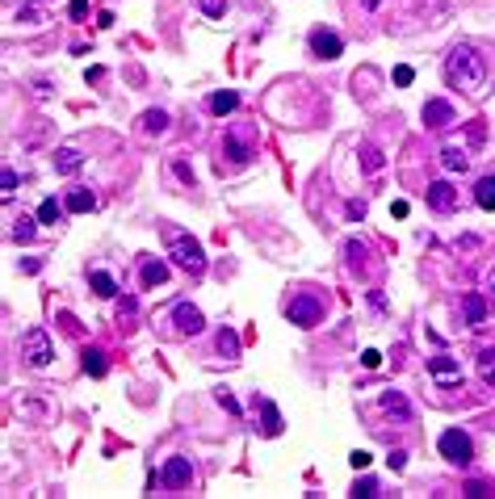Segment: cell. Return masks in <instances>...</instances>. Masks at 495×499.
Segmentation results:
<instances>
[{
    "mask_svg": "<svg viewBox=\"0 0 495 499\" xmlns=\"http://www.w3.org/2000/svg\"><path fill=\"white\" fill-rule=\"evenodd\" d=\"M445 80L462 92H483V84H487V63H483V55H479L474 46L457 43L450 55H445Z\"/></svg>",
    "mask_w": 495,
    "mask_h": 499,
    "instance_id": "6da1fadb",
    "label": "cell"
},
{
    "mask_svg": "<svg viewBox=\"0 0 495 499\" xmlns=\"http://www.w3.org/2000/svg\"><path fill=\"white\" fill-rule=\"evenodd\" d=\"M168 256L177 261L185 273H206V256H202V243L193 239V235H185V231H168Z\"/></svg>",
    "mask_w": 495,
    "mask_h": 499,
    "instance_id": "7a4b0ae2",
    "label": "cell"
},
{
    "mask_svg": "<svg viewBox=\"0 0 495 499\" xmlns=\"http://www.w3.org/2000/svg\"><path fill=\"white\" fill-rule=\"evenodd\" d=\"M21 357L30 369H46L50 357H55V344H50V336H46L43 327H30L26 336H21Z\"/></svg>",
    "mask_w": 495,
    "mask_h": 499,
    "instance_id": "3957f363",
    "label": "cell"
},
{
    "mask_svg": "<svg viewBox=\"0 0 495 499\" xmlns=\"http://www.w3.org/2000/svg\"><path fill=\"white\" fill-rule=\"evenodd\" d=\"M437 449H441V457H445V461H453V466H470V457H474V445H470V437H466L462 428L441 432Z\"/></svg>",
    "mask_w": 495,
    "mask_h": 499,
    "instance_id": "277c9868",
    "label": "cell"
},
{
    "mask_svg": "<svg viewBox=\"0 0 495 499\" xmlns=\"http://www.w3.org/2000/svg\"><path fill=\"white\" fill-rule=\"evenodd\" d=\"M319 319H323V298L307 294V290L290 298V323H298V327H315Z\"/></svg>",
    "mask_w": 495,
    "mask_h": 499,
    "instance_id": "5b68a950",
    "label": "cell"
},
{
    "mask_svg": "<svg viewBox=\"0 0 495 499\" xmlns=\"http://www.w3.org/2000/svg\"><path fill=\"white\" fill-rule=\"evenodd\" d=\"M424 126L428 131H445V126H453L457 122V114H453V105L450 101H441V97H433V101H424Z\"/></svg>",
    "mask_w": 495,
    "mask_h": 499,
    "instance_id": "8992f818",
    "label": "cell"
},
{
    "mask_svg": "<svg viewBox=\"0 0 495 499\" xmlns=\"http://www.w3.org/2000/svg\"><path fill=\"white\" fill-rule=\"evenodd\" d=\"M311 55H315V59H340V55H344L340 34H332V30H311Z\"/></svg>",
    "mask_w": 495,
    "mask_h": 499,
    "instance_id": "52a82bcc",
    "label": "cell"
},
{
    "mask_svg": "<svg viewBox=\"0 0 495 499\" xmlns=\"http://www.w3.org/2000/svg\"><path fill=\"white\" fill-rule=\"evenodd\" d=\"M428 206H433V210H441V214L457 210V189H453L450 181H433V185H428Z\"/></svg>",
    "mask_w": 495,
    "mask_h": 499,
    "instance_id": "ba28073f",
    "label": "cell"
},
{
    "mask_svg": "<svg viewBox=\"0 0 495 499\" xmlns=\"http://www.w3.org/2000/svg\"><path fill=\"white\" fill-rule=\"evenodd\" d=\"M173 319H177V331H185V336H197V331L206 327V319H202V311H197L193 302H177Z\"/></svg>",
    "mask_w": 495,
    "mask_h": 499,
    "instance_id": "9c48e42d",
    "label": "cell"
},
{
    "mask_svg": "<svg viewBox=\"0 0 495 499\" xmlns=\"http://www.w3.org/2000/svg\"><path fill=\"white\" fill-rule=\"evenodd\" d=\"M189 478H193V466H189V457H168V466H164V487H189Z\"/></svg>",
    "mask_w": 495,
    "mask_h": 499,
    "instance_id": "30bf717a",
    "label": "cell"
},
{
    "mask_svg": "<svg viewBox=\"0 0 495 499\" xmlns=\"http://www.w3.org/2000/svg\"><path fill=\"white\" fill-rule=\"evenodd\" d=\"M428 369H433V378H437V382H445V386H457V382H462V369H457L453 357H433Z\"/></svg>",
    "mask_w": 495,
    "mask_h": 499,
    "instance_id": "8fae6325",
    "label": "cell"
},
{
    "mask_svg": "<svg viewBox=\"0 0 495 499\" xmlns=\"http://www.w3.org/2000/svg\"><path fill=\"white\" fill-rule=\"evenodd\" d=\"M462 315H466L470 327H483V323H487V302H483V294H466V298H462Z\"/></svg>",
    "mask_w": 495,
    "mask_h": 499,
    "instance_id": "7c38bea8",
    "label": "cell"
},
{
    "mask_svg": "<svg viewBox=\"0 0 495 499\" xmlns=\"http://www.w3.org/2000/svg\"><path fill=\"white\" fill-rule=\"evenodd\" d=\"M80 164H85V155H80L76 147H59V151H55V172L72 177V172H80Z\"/></svg>",
    "mask_w": 495,
    "mask_h": 499,
    "instance_id": "4fadbf2b",
    "label": "cell"
},
{
    "mask_svg": "<svg viewBox=\"0 0 495 499\" xmlns=\"http://www.w3.org/2000/svg\"><path fill=\"white\" fill-rule=\"evenodd\" d=\"M138 277H143L147 290H151V285H164V281H168V265H164V261H143V265H138Z\"/></svg>",
    "mask_w": 495,
    "mask_h": 499,
    "instance_id": "5bb4252c",
    "label": "cell"
},
{
    "mask_svg": "<svg viewBox=\"0 0 495 499\" xmlns=\"http://www.w3.org/2000/svg\"><path fill=\"white\" fill-rule=\"evenodd\" d=\"M72 214H89L92 206H97V197H92V189H72L67 193V202H63Z\"/></svg>",
    "mask_w": 495,
    "mask_h": 499,
    "instance_id": "9a60e30c",
    "label": "cell"
},
{
    "mask_svg": "<svg viewBox=\"0 0 495 499\" xmlns=\"http://www.w3.org/2000/svg\"><path fill=\"white\" fill-rule=\"evenodd\" d=\"M80 365H85V373H89V378H105V369H109V361H105V353H101V349H85Z\"/></svg>",
    "mask_w": 495,
    "mask_h": 499,
    "instance_id": "2e32d148",
    "label": "cell"
},
{
    "mask_svg": "<svg viewBox=\"0 0 495 499\" xmlns=\"http://www.w3.org/2000/svg\"><path fill=\"white\" fill-rule=\"evenodd\" d=\"M223 151H227V160H235V164H248V160H252V147H248V143H239L235 135L223 138Z\"/></svg>",
    "mask_w": 495,
    "mask_h": 499,
    "instance_id": "e0dca14e",
    "label": "cell"
},
{
    "mask_svg": "<svg viewBox=\"0 0 495 499\" xmlns=\"http://www.w3.org/2000/svg\"><path fill=\"white\" fill-rule=\"evenodd\" d=\"M261 420H265V437H281V411H277V403H261Z\"/></svg>",
    "mask_w": 495,
    "mask_h": 499,
    "instance_id": "ac0fdd59",
    "label": "cell"
},
{
    "mask_svg": "<svg viewBox=\"0 0 495 499\" xmlns=\"http://www.w3.org/2000/svg\"><path fill=\"white\" fill-rule=\"evenodd\" d=\"M214 344H219V357H227V361H235V357H239V336H235L231 327L219 331V340H214Z\"/></svg>",
    "mask_w": 495,
    "mask_h": 499,
    "instance_id": "d6986e66",
    "label": "cell"
},
{
    "mask_svg": "<svg viewBox=\"0 0 495 499\" xmlns=\"http://www.w3.org/2000/svg\"><path fill=\"white\" fill-rule=\"evenodd\" d=\"M206 105H210V114H219V118H223V114H231V109L239 105V92H214Z\"/></svg>",
    "mask_w": 495,
    "mask_h": 499,
    "instance_id": "ffe728a7",
    "label": "cell"
},
{
    "mask_svg": "<svg viewBox=\"0 0 495 499\" xmlns=\"http://www.w3.org/2000/svg\"><path fill=\"white\" fill-rule=\"evenodd\" d=\"M474 202L483 210H495V177H483V181L474 185Z\"/></svg>",
    "mask_w": 495,
    "mask_h": 499,
    "instance_id": "44dd1931",
    "label": "cell"
},
{
    "mask_svg": "<svg viewBox=\"0 0 495 499\" xmlns=\"http://www.w3.org/2000/svg\"><path fill=\"white\" fill-rule=\"evenodd\" d=\"M143 131H147V135H164V131H168V114H164V109H147V114H143Z\"/></svg>",
    "mask_w": 495,
    "mask_h": 499,
    "instance_id": "7402d4cb",
    "label": "cell"
},
{
    "mask_svg": "<svg viewBox=\"0 0 495 499\" xmlns=\"http://www.w3.org/2000/svg\"><path fill=\"white\" fill-rule=\"evenodd\" d=\"M382 407L391 411V415H403V420L411 415V403H407L399 390H386V395H382Z\"/></svg>",
    "mask_w": 495,
    "mask_h": 499,
    "instance_id": "603a6c76",
    "label": "cell"
},
{
    "mask_svg": "<svg viewBox=\"0 0 495 499\" xmlns=\"http://www.w3.org/2000/svg\"><path fill=\"white\" fill-rule=\"evenodd\" d=\"M63 210H67V206H59L55 197H46L43 206H38V223H46V227H55V223L63 219Z\"/></svg>",
    "mask_w": 495,
    "mask_h": 499,
    "instance_id": "cb8c5ba5",
    "label": "cell"
},
{
    "mask_svg": "<svg viewBox=\"0 0 495 499\" xmlns=\"http://www.w3.org/2000/svg\"><path fill=\"white\" fill-rule=\"evenodd\" d=\"M89 281H92V290H97L101 298H114V294H118V285H114V277H109V273H105V269H97V273H92V277H89Z\"/></svg>",
    "mask_w": 495,
    "mask_h": 499,
    "instance_id": "d4e9b609",
    "label": "cell"
},
{
    "mask_svg": "<svg viewBox=\"0 0 495 499\" xmlns=\"http://www.w3.org/2000/svg\"><path fill=\"white\" fill-rule=\"evenodd\" d=\"M361 168H365V172H378V168H382V151H378L374 143L361 147Z\"/></svg>",
    "mask_w": 495,
    "mask_h": 499,
    "instance_id": "484cf974",
    "label": "cell"
},
{
    "mask_svg": "<svg viewBox=\"0 0 495 499\" xmlns=\"http://www.w3.org/2000/svg\"><path fill=\"white\" fill-rule=\"evenodd\" d=\"M34 223H38V219H26V214H21V219L13 223V239H17V243H30V239H34Z\"/></svg>",
    "mask_w": 495,
    "mask_h": 499,
    "instance_id": "4316f807",
    "label": "cell"
},
{
    "mask_svg": "<svg viewBox=\"0 0 495 499\" xmlns=\"http://www.w3.org/2000/svg\"><path fill=\"white\" fill-rule=\"evenodd\" d=\"M441 164H445L450 172H466V155H462L457 147H445V151H441Z\"/></svg>",
    "mask_w": 495,
    "mask_h": 499,
    "instance_id": "83f0119b",
    "label": "cell"
},
{
    "mask_svg": "<svg viewBox=\"0 0 495 499\" xmlns=\"http://www.w3.org/2000/svg\"><path fill=\"white\" fill-rule=\"evenodd\" d=\"M462 495H470V499H483V495H491V487H487V483H479V478H470V483L462 487Z\"/></svg>",
    "mask_w": 495,
    "mask_h": 499,
    "instance_id": "f1b7e54d",
    "label": "cell"
},
{
    "mask_svg": "<svg viewBox=\"0 0 495 499\" xmlns=\"http://www.w3.org/2000/svg\"><path fill=\"white\" fill-rule=\"evenodd\" d=\"M344 256H349V265L357 269V265H361V256H365V243H357V239H349V243H344Z\"/></svg>",
    "mask_w": 495,
    "mask_h": 499,
    "instance_id": "f546056e",
    "label": "cell"
},
{
    "mask_svg": "<svg viewBox=\"0 0 495 499\" xmlns=\"http://www.w3.org/2000/svg\"><path fill=\"white\" fill-rule=\"evenodd\" d=\"M0 189H4V197H13V193H17V172H13V168H4V172H0Z\"/></svg>",
    "mask_w": 495,
    "mask_h": 499,
    "instance_id": "4dcf8cb0",
    "label": "cell"
},
{
    "mask_svg": "<svg viewBox=\"0 0 495 499\" xmlns=\"http://www.w3.org/2000/svg\"><path fill=\"white\" fill-rule=\"evenodd\" d=\"M353 495H357V499H369V495H378V483H374V478H361L357 487H353Z\"/></svg>",
    "mask_w": 495,
    "mask_h": 499,
    "instance_id": "1f68e13d",
    "label": "cell"
},
{
    "mask_svg": "<svg viewBox=\"0 0 495 499\" xmlns=\"http://www.w3.org/2000/svg\"><path fill=\"white\" fill-rule=\"evenodd\" d=\"M197 4H202V13H206V17H223V13H227L223 0H197Z\"/></svg>",
    "mask_w": 495,
    "mask_h": 499,
    "instance_id": "d6a6232c",
    "label": "cell"
},
{
    "mask_svg": "<svg viewBox=\"0 0 495 499\" xmlns=\"http://www.w3.org/2000/svg\"><path fill=\"white\" fill-rule=\"evenodd\" d=\"M411 80H415V72H411V67H395V84H399V89H407V84H411Z\"/></svg>",
    "mask_w": 495,
    "mask_h": 499,
    "instance_id": "836d02e7",
    "label": "cell"
},
{
    "mask_svg": "<svg viewBox=\"0 0 495 499\" xmlns=\"http://www.w3.org/2000/svg\"><path fill=\"white\" fill-rule=\"evenodd\" d=\"M173 172H177V177H180L185 185H193V168H189L185 160H177V164H173Z\"/></svg>",
    "mask_w": 495,
    "mask_h": 499,
    "instance_id": "e575fe53",
    "label": "cell"
},
{
    "mask_svg": "<svg viewBox=\"0 0 495 499\" xmlns=\"http://www.w3.org/2000/svg\"><path fill=\"white\" fill-rule=\"evenodd\" d=\"M378 361H382V353H374V349L361 353V365H365V369H378Z\"/></svg>",
    "mask_w": 495,
    "mask_h": 499,
    "instance_id": "d590c367",
    "label": "cell"
},
{
    "mask_svg": "<svg viewBox=\"0 0 495 499\" xmlns=\"http://www.w3.org/2000/svg\"><path fill=\"white\" fill-rule=\"evenodd\" d=\"M349 461H353V470H365V466H369V461H374V457L365 454V449H357V454L349 457Z\"/></svg>",
    "mask_w": 495,
    "mask_h": 499,
    "instance_id": "8d00e7d4",
    "label": "cell"
},
{
    "mask_svg": "<svg viewBox=\"0 0 495 499\" xmlns=\"http://www.w3.org/2000/svg\"><path fill=\"white\" fill-rule=\"evenodd\" d=\"M466 138H470V143H483V122H470V126H466Z\"/></svg>",
    "mask_w": 495,
    "mask_h": 499,
    "instance_id": "74e56055",
    "label": "cell"
},
{
    "mask_svg": "<svg viewBox=\"0 0 495 499\" xmlns=\"http://www.w3.org/2000/svg\"><path fill=\"white\" fill-rule=\"evenodd\" d=\"M219 403H223V407L231 411V415H239V403H235V399H231V395H227V390H219Z\"/></svg>",
    "mask_w": 495,
    "mask_h": 499,
    "instance_id": "f35d334b",
    "label": "cell"
},
{
    "mask_svg": "<svg viewBox=\"0 0 495 499\" xmlns=\"http://www.w3.org/2000/svg\"><path fill=\"white\" fill-rule=\"evenodd\" d=\"M479 365H483V369H495V349H483V353H479Z\"/></svg>",
    "mask_w": 495,
    "mask_h": 499,
    "instance_id": "ab89813d",
    "label": "cell"
},
{
    "mask_svg": "<svg viewBox=\"0 0 495 499\" xmlns=\"http://www.w3.org/2000/svg\"><path fill=\"white\" fill-rule=\"evenodd\" d=\"M407 466V454L403 449H395V454H391V470H403Z\"/></svg>",
    "mask_w": 495,
    "mask_h": 499,
    "instance_id": "60d3db41",
    "label": "cell"
},
{
    "mask_svg": "<svg viewBox=\"0 0 495 499\" xmlns=\"http://www.w3.org/2000/svg\"><path fill=\"white\" fill-rule=\"evenodd\" d=\"M17 21H26V26H34V21H38V13H34V9H21V13H17Z\"/></svg>",
    "mask_w": 495,
    "mask_h": 499,
    "instance_id": "b9f144b4",
    "label": "cell"
},
{
    "mask_svg": "<svg viewBox=\"0 0 495 499\" xmlns=\"http://www.w3.org/2000/svg\"><path fill=\"white\" fill-rule=\"evenodd\" d=\"M85 13H89V4H85V0H72V17H76V21H80V17H85Z\"/></svg>",
    "mask_w": 495,
    "mask_h": 499,
    "instance_id": "7bdbcfd3",
    "label": "cell"
},
{
    "mask_svg": "<svg viewBox=\"0 0 495 499\" xmlns=\"http://www.w3.org/2000/svg\"><path fill=\"white\" fill-rule=\"evenodd\" d=\"M349 219H365V206L361 202H349Z\"/></svg>",
    "mask_w": 495,
    "mask_h": 499,
    "instance_id": "ee69618b",
    "label": "cell"
},
{
    "mask_svg": "<svg viewBox=\"0 0 495 499\" xmlns=\"http://www.w3.org/2000/svg\"><path fill=\"white\" fill-rule=\"evenodd\" d=\"M378 4H382V0H365V9H378Z\"/></svg>",
    "mask_w": 495,
    "mask_h": 499,
    "instance_id": "f6af8a7d",
    "label": "cell"
}]
</instances>
